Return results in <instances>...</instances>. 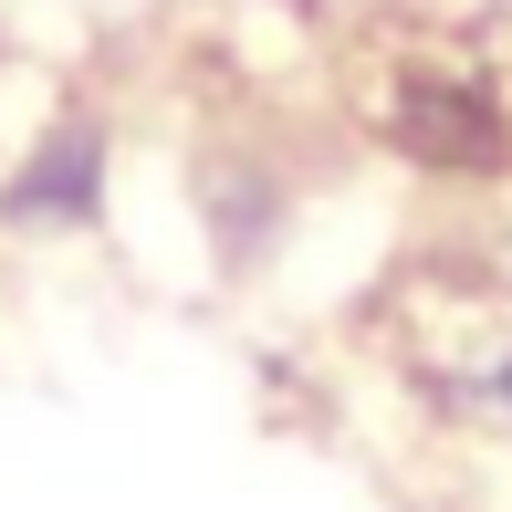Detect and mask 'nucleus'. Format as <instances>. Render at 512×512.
Segmentation results:
<instances>
[{
	"label": "nucleus",
	"mask_w": 512,
	"mask_h": 512,
	"mask_svg": "<svg viewBox=\"0 0 512 512\" xmlns=\"http://www.w3.org/2000/svg\"><path fill=\"white\" fill-rule=\"evenodd\" d=\"M377 126H387V147H408L439 178H502L512 168V95L460 53H408L377 95Z\"/></svg>",
	"instance_id": "nucleus-1"
},
{
	"label": "nucleus",
	"mask_w": 512,
	"mask_h": 512,
	"mask_svg": "<svg viewBox=\"0 0 512 512\" xmlns=\"http://www.w3.org/2000/svg\"><path fill=\"white\" fill-rule=\"evenodd\" d=\"M95 199H105V126L95 115H63V126L11 168V199L0 209H11L21 230H53V220H95Z\"/></svg>",
	"instance_id": "nucleus-2"
},
{
	"label": "nucleus",
	"mask_w": 512,
	"mask_h": 512,
	"mask_svg": "<svg viewBox=\"0 0 512 512\" xmlns=\"http://www.w3.org/2000/svg\"><path fill=\"white\" fill-rule=\"evenodd\" d=\"M492 387H502V408H512V356H502V377H492Z\"/></svg>",
	"instance_id": "nucleus-3"
}]
</instances>
